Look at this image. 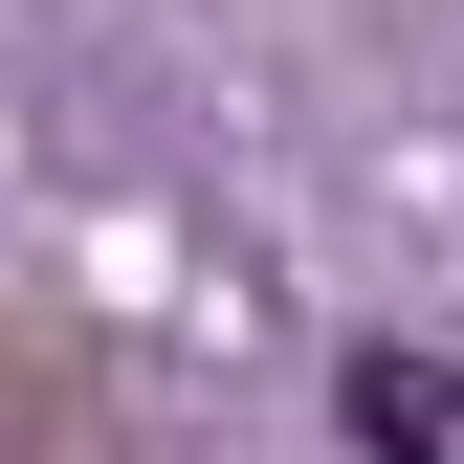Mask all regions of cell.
Here are the masks:
<instances>
[{
  "instance_id": "cell-1",
  "label": "cell",
  "mask_w": 464,
  "mask_h": 464,
  "mask_svg": "<svg viewBox=\"0 0 464 464\" xmlns=\"http://www.w3.org/2000/svg\"><path fill=\"white\" fill-rule=\"evenodd\" d=\"M332 420H354L376 464H464V354H398V332H376V354L332 376Z\"/></svg>"
}]
</instances>
